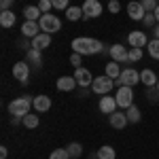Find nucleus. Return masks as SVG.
Segmentation results:
<instances>
[{"label": "nucleus", "instance_id": "obj_1", "mask_svg": "<svg viewBox=\"0 0 159 159\" xmlns=\"http://www.w3.org/2000/svg\"><path fill=\"white\" fill-rule=\"evenodd\" d=\"M70 47H72L74 53H81V55H96L102 51V40L98 38H89V36H79L74 38L72 43H70Z\"/></svg>", "mask_w": 159, "mask_h": 159}, {"label": "nucleus", "instance_id": "obj_2", "mask_svg": "<svg viewBox=\"0 0 159 159\" xmlns=\"http://www.w3.org/2000/svg\"><path fill=\"white\" fill-rule=\"evenodd\" d=\"M30 106H34V98L21 96V98H15L11 104H9V112H11L13 117H21V119H24L25 115L30 112Z\"/></svg>", "mask_w": 159, "mask_h": 159}, {"label": "nucleus", "instance_id": "obj_3", "mask_svg": "<svg viewBox=\"0 0 159 159\" xmlns=\"http://www.w3.org/2000/svg\"><path fill=\"white\" fill-rule=\"evenodd\" d=\"M38 24H40V30L47 32V34H55V32L61 30V19L57 15H53V13H43V17L38 19Z\"/></svg>", "mask_w": 159, "mask_h": 159}, {"label": "nucleus", "instance_id": "obj_4", "mask_svg": "<svg viewBox=\"0 0 159 159\" xmlns=\"http://www.w3.org/2000/svg\"><path fill=\"white\" fill-rule=\"evenodd\" d=\"M115 100H117V106L119 108H129L134 104V87L121 85L115 93Z\"/></svg>", "mask_w": 159, "mask_h": 159}, {"label": "nucleus", "instance_id": "obj_5", "mask_svg": "<svg viewBox=\"0 0 159 159\" xmlns=\"http://www.w3.org/2000/svg\"><path fill=\"white\" fill-rule=\"evenodd\" d=\"M117 85L110 76H106V74H102V76H96L93 79V83H91V89H93V93H100V96H106V93H110L112 91V87Z\"/></svg>", "mask_w": 159, "mask_h": 159}, {"label": "nucleus", "instance_id": "obj_6", "mask_svg": "<svg viewBox=\"0 0 159 159\" xmlns=\"http://www.w3.org/2000/svg\"><path fill=\"white\" fill-rule=\"evenodd\" d=\"M117 85H127V87H134L140 83V72L138 70H134V68H125V70H121V76L115 81Z\"/></svg>", "mask_w": 159, "mask_h": 159}, {"label": "nucleus", "instance_id": "obj_7", "mask_svg": "<svg viewBox=\"0 0 159 159\" xmlns=\"http://www.w3.org/2000/svg\"><path fill=\"white\" fill-rule=\"evenodd\" d=\"M13 76H15V81H19V83H28L30 81V64L28 61H17V64H13Z\"/></svg>", "mask_w": 159, "mask_h": 159}, {"label": "nucleus", "instance_id": "obj_8", "mask_svg": "<svg viewBox=\"0 0 159 159\" xmlns=\"http://www.w3.org/2000/svg\"><path fill=\"white\" fill-rule=\"evenodd\" d=\"M83 13H85L87 19H96L102 15V4L98 0H85L83 2Z\"/></svg>", "mask_w": 159, "mask_h": 159}, {"label": "nucleus", "instance_id": "obj_9", "mask_svg": "<svg viewBox=\"0 0 159 159\" xmlns=\"http://www.w3.org/2000/svg\"><path fill=\"white\" fill-rule=\"evenodd\" d=\"M127 15H129V19H134V21H142L144 15H147V11H144V7L140 4V0H138V2L132 0V2L127 4Z\"/></svg>", "mask_w": 159, "mask_h": 159}, {"label": "nucleus", "instance_id": "obj_10", "mask_svg": "<svg viewBox=\"0 0 159 159\" xmlns=\"http://www.w3.org/2000/svg\"><path fill=\"white\" fill-rule=\"evenodd\" d=\"M98 108H100V112H104V115H112V112L119 108V106H117V100H115V96H108V93H106L104 98H100Z\"/></svg>", "mask_w": 159, "mask_h": 159}, {"label": "nucleus", "instance_id": "obj_11", "mask_svg": "<svg viewBox=\"0 0 159 159\" xmlns=\"http://www.w3.org/2000/svg\"><path fill=\"white\" fill-rule=\"evenodd\" d=\"M72 76L76 79V83H79L81 87H91V83H93V79H96V76H93V74L89 72L87 68H76Z\"/></svg>", "mask_w": 159, "mask_h": 159}, {"label": "nucleus", "instance_id": "obj_12", "mask_svg": "<svg viewBox=\"0 0 159 159\" xmlns=\"http://www.w3.org/2000/svg\"><path fill=\"white\" fill-rule=\"evenodd\" d=\"M127 43H129V47H147L148 45V38L147 34L142 32V30H136V32H129V36H127Z\"/></svg>", "mask_w": 159, "mask_h": 159}, {"label": "nucleus", "instance_id": "obj_13", "mask_svg": "<svg viewBox=\"0 0 159 159\" xmlns=\"http://www.w3.org/2000/svg\"><path fill=\"white\" fill-rule=\"evenodd\" d=\"M108 53H110V57H112L115 61H119V64H123V61H129V51L125 49L123 45H112Z\"/></svg>", "mask_w": 159, "mask_h": 159}, {"label": "nucleus", "instance_id": "obj_14", "mask_svg": "<svg viewBox=\"0 0 159 159\" xmlns=\"http://www.w3.org/2000/svg\"><path fill=\"white\" fill-rule=\"evenodd\" d=\"M108 121H110V125L115 127V129H123L125 125H127V115L125 112H121V110H115L112 115H108Z\"/></svg>", "mask_w": 159, "mask_h": 159}, {"label": "nucleus", "instance_id": "obj_15", "mask_svg": "<svg viewBox=\"0 0 159 159\" xmlns=\"http://www.w3.org/2000/svg\"><path fill=\"white\" fill-rule=\"evenodd\" d=\"M21 34H24V38H34L40 34V24L38 21H24V25H21Z\"/></svg>", "mask_w": 159, "mask_h": 159}, {"label": "nucleus", "instance_id": "obj_16", "mask_svg": "<svg viewBox=\"0 0 159 159\" xmlns=\"http://www.w3.org/2000/svg\"><path fill=\"white\" fill-rule=\"evenodd\" d=\"M51 45V34L47 32H40L38 36L32 38V49H38V51H45L47 47Z\"/></svg>", "mask_w": 159, "mask_h": 159}, {"label": "nucleus", "instance_id": "obj_17", "mask_svg": "<svg viewBox=\"0 0 159 159\" xmlns=\"http://www.w3.org/2000/svg\"><path fill=\"white\" fill-rule=\"evenodd\" d=\"M76 85H79V83H76V79H74V76H66V74L60 76V79H57V83H55L57 91H72Z\"/></svg>", "mask_w": 159, "mask_h": 159}, {"label": "nucleus", "instance_id": "obj_18", "mask_svg": "<svg viewBox=\"0 0 159 159\" xmlns=\"http://www.w3.org/2000/svg\"><path fill=\"white\" fill-rule=\"evenodd\" d=\"M51 108V98L49 96H36L34 98V110L36 112H47Z\"/></svg>", "mask_w": 159, "mask_h": 159}, {"label": "nucleus", "instance_id": "obj_19", "mask_svg": "<svg viewBox=\"0 0 159 159\" xmlns=\"http://www.w3.org/2000/svg\"><path fill=\"white\" fill-rule=\"evenodd\" d=\"M140 83H144V85L147 87H155L159 83V79H157V74L153 72V70H142V72H140Z\"/></svg>", "mask_w": 159, "mask_h": 159}, {"label": "nucleus", "instance_id": "obj_20", "mask_svg": "<svg viewBox=\"0 0 159 159\" xmlns=\"http://www.w3.org/2000/svg\"><path fill=\"white\" fill-rule=\"evenodd\" d=\"M64 13H66V19H68V21H79V19H83V17H85L83 7H68Z\"/></svg>", "mask_w": 159, "mask_h": 159}, {"label": "nucleus", "instance_id": "obj_21", "mask_svg": "<svg viewBox=\"0 0 159 159\" xmlns=\"http://www.w3.org/2000/svg\"><path fill=\"white\" fill-rule=\"evenodd\" d=\"M15 21H17V17H15V13H13L11 9L0 13V25H2V28H13Z\"/></svg>", "mask_w": 159, "mask_h": 159}, {"label": "nucleus", "instance_id": "obj_22", "mask_svg": "<svg viewBox=\"0 0 159 159\" xmlns=\"http://www.w3.org/2000/svg\"><path fill=\"white\" fill-rule=\"evenodd\" d=\"M24 17H25V21H38V19L43 17V11H40L38 7H25Z\"/></svg>", "mask_w": 159, "mask_h": 159}, {"label": "nucleus", "instance_id": "obj_23", "mask_svg": "<svg viewBox=\"0 0 159 159\" xmlns=\"http://www.w3.org/2000/svg\"><path fill=\"white\" fill-rule=\"evenodd\" d=\"M106 76H110L112 81H117L119 76H121V68H119V61H108L106 64Z\"/></svg>", "mask_w": 159, "mask_h": 159}, {"label": "nucleus", "instance_id": "obj_24", "mask_svg": "<svg viewBox=\"0 0 159 159\" xmlns=\"http://www.w3.org/2000/svg\"><path fill=\"white\" fill-rule=\"evenodd\" d=\"M25 61H28V64H34V66H40V64H43V55H40V51H38V49L25 51Z\"/></svg>", "mask_w": 159, "mask_h": 159}, {"label": "nucleus", "instance_id": "obj_25", "mask_svg": "<svg viewBox=\"0 0 159 159\" xmlns=\"http://www.w3.org/2000/svg\"><path fill=\"white\" fill-rule=\"evenodd\" d=\"M98 159H117V151L108 144H104L98 148Z\"/></svg>", "mask_w": 159, "mask_h": 159}, {"label": "nucleus", "instance_id": "obj_26", "mask_svg": "<svg viewBox=\"0 0 159 159\" xmlns=\"http://www.w3.org/2000/svg\"><path fill=\"white\" fill-rule=\"evenodd\" d=\"M125 115H127V121L129 123H138L140 117H142V115H140V108H138L136 104H132L129 108H125Z\"/></svg>", "mask_w": 159, "mask_h": 159}, {"label": "nucleus", "instance_id": "obj_27", "mask_svg": "<svg viewBox=\"0 0 159 159\" xmlns=\"http://www.w3.org/2000/svg\"><path fill=\"white\" fill-rule=\"evenodd\" d=\"M24 125L28 127V129H34V127H38V123H40V119H38V115H32V112H28L24 119Z\"/></svg>", "mask_w": 159, "mask_h": 159}, {"label": "nucleus", "instance_id": "obj_28", "mask_svg": "<svg viewBox=\"0 0 159 159\" xmlns=\"http://www.w3.org/2000/svg\"><path fill=\"white\" fill-rule=\"evenodd\" d=\"M66 148H68L70 157H74V159H79L81 155H83V147H81V142H70Z\"/></svg>", "mask_w": 159, "mask_h": 159}, {"label": "nucleus", "instance_id": "obj_29", "mask_svg": "<svg viewBox=\"0 0 159 159\" xmlns=\"http://www.w3.org/2000/svg\"><path fill=\"white\" fill-rule=\"evenodd\" d=\"M148 55H151L153 60H159V38L148 40Z\"/></svg>", "mask_w": 159, "mask_h": 159}, {"label": "nucleus", "instance_id": "obj_30", "mask_svg": "<svg viewBox=\"0 0 159 159\" xmlns=\"http://www.w3.org/2000/svg\"><path fill=\"white\" fill-rule=\"evenodd\" d=\"M49 159H70V153H68V148H55L49 155Z\"/></svg>", "mask_w": 159, "mask_h": 159}, {"label": "nucleus", "instance_id": "obj_31", "mask_svg": "<svg viewBox=\"0 0 159 159\" xmlns=\"http://www.w3.org/2000/svg\"><path fill=\"white\" fill-rule=\"evenodd\" d=\"M140 4L144 7L147 13H153L155 9H157V0H140Z\"/></svg>", "mask_w": 159, "mask_h": 159}, {"label": "nucleus", "instance_id": "obj_32", "mask_svg": "<svg viewBox=\"0 0 159 159\" xmlns=\"http://www.w3.org/2000/svg\"><path fill=\"white\" fill-rule=\"evenodd\" d=\"M142 60V49L140 47H132L129 49V61H138Z\"/></svg>", "mask_w": 159, "mask_h": 159}, {"label": "nucleus", "instance_id": "obj_33", "mask_svg": "<svg viewBox=\"0 0 159 159\" xmlns=\"http://www.w3.org/2000/svg\"><path fill=\"white\" fill-rule=\"evenodd\" d=\"M147 100H151V102H157L159 100V89L157 87H147Z\"/></svg>", "mask_w": 159, "mask_h": 159}, {"label": "nucleus", "instance_id": "obj_34", "mask_svg": "<svg viewBox=\"0 0 159 159\" xmlns=\"http://www.w3.org/2000/svg\"><path fill=\"white\" fill-rule=\"evenodd\" d=\"M142 24L147 25V28H153V25L157 24V17H155V13H147V15H144V19H142Z\"/></svg>", "mask_w": 159, "mask_h": 159}, {"label": "nucleus", "instance_id": "obj_35", "mask_svg": "<svg viewBox=\"0 0 159 159\" xmlns=\"http://www.w3.org/2000/svg\"><path fill=\"white\" fill-rule=\"evenodd\" d=\"M51 2H53V9L57 11H66L70 7V0H51Z\"/></svg>", "mask_w": 159, "mask_h": 159}, {"label": "nucleus", "instance_id": "obj_36", "mask_svg": "<svg viewBox=\"0 0 159 159\" xmlns=\"http://www.w3.org/2000/svg\"><path fill=\"white\" fill-rule=\"evenodd\" d=\"M36 7H38V9H40L43 13H49L51 9H53V2H51V0H40Z\"/></svg>", "mask_w": 159, "mask_h": 159}, {"label": "nucleus", "instance_id": "obj_37", "mask_svg": "<svg viewBox=\"0 0 159 159\" xmlns=\"http://www.w3.org/2000/svg\"><path fill=\"white\" fill-rule=\"evenodd\" d=\"M81 57H83L81 53H74V51H72V55H70V64H72L74 68H81V64H83V61H81Z\"/></svg>", "mask_w": 159, "mask_h": 159}, {"label": "nucleus", "instance_id": "obj_38", "mask_svg": "<svg viewBox=\"0 0 159 159\" xmlns=\"http://www.w3.org/2000/svg\"><path fill=\"white\" fill-rule=\"evenodd\" d=\"M108 11L112 13V15H117V13L121 11V4H119L117 0H112V2H108Z\"/></svg>", "mask_w": 159, "mask_h": 159}, {"label": "nucleus", "instance_id": "obj_39", "mask_svg": "<svg viewBox=\"0 0 159 159\" xmlns=\"http://www.w3.org/2000/svg\"><path fill=\"white\" fill-rule=\"evenodd\" d=\"M13 2H15V0H0V9H2V11H9Z\"/></svg>", "mask_w": 159, "mask_h": 159}, {"label": "nucleus", "instance_id": "obj_40", "mask_svg": "<svg viewBox=\"0 0 159 159\" xmlns=\"http://www.w3.org/2000/svg\"><path fill=\"white\" fill-rule=\"evenodd\" d=\"M7 155H9L7 147H0V159H7Z\"/></svg>", "mask_w": 159, "mask_h": 159}, {"label": "nucleus", "instance_id": "obj_41", "mask_svg": "<svg viewBox=\"0 0 159 159\" xmlns=\"http://www.w3.org/2000/svg\"><path fill=\"white\" fill-rule=\"evenodd\" d=\"M153 34H155V38H159V24L155 25V30H153Z\"/></svg>", "mask_w": 159, "mask_h": 159}, {"label": "nucleus", "instance_id": "obj_42", "mask_svg": "<svg viewBox=\"0 0 159 159\" xmlns=\"http://www.w3.org/2000/svg\"><path fill=\"white\" fill-rule=\"evenodd\" d=\"M153 13H155V17H157V24H159V4H157V9H155Z\"/></svg>", "mask_w": 159, "mask_h": 159}, {"label": "nucleus", "instance_id": "obj_43", "mask_svg": "<svg viewBox=\"0 0 159 159\" xmlns=\"http://www.w3.org/2000/svg\"><path fill=\"white\" fill-rule=\"evenodd\" d=\"M155 87H157V89H159V83H157V85H155Z\"/></svg>", "mask_w": 159, "mask_h": 159}, {"label": "nucleus", "instance_id": "obj_44", "mask_svg": "<svg viewBox=\"0 0 159 159\" xmlns=\"http://www.w3.org/2000/svg\"><path fill=\"white\" fill-rule=\"evenodd\" d=\"M108 2H112V0H108Z\"/></svg>", "mask_w": 159, "mask_h": 159}]
</instances>
